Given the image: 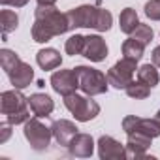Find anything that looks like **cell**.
I'll list each match as a JSON object with an SVG mask.
<instances>
[{
    "mask_svg": "<svg viewBox=\"0 0 160 160\" xmlns=\"http://www.w3.org/2000/svg\"><path fill=\"white\" fill-rule=\"evenodd\" d=\"M34 25H32V40L38 43H45L55 36H60L70 30V21L66 13H60L55 6H38L34 10Z\"/></svg>",
    "mask_w": 160,
    "mask_h": 160,
    "instance_id": "obj_1",
    "label": "cell"
},
{
    "mask_svg": "<svg viewBox=\"0 0 160 160\" xmlns=\"http://www.w3.org/2000/svg\"><path fill=\"white\" fill-rule=\"evenodd\" d=\"M66 15L70 21V30L72 28H94L98 32H106L111 28V23H113V15L108 10L89 6V4L73 8Z\"/></svg>",
    "mask_w": 160,
    "mask_h": 160,
    "instance_id": "obj_2",
    "label": "cell"
},
{
    "mask_svg": "<svg viewBox=\"0 0 160 160\" xmlns=\"http://www.w3.org/2000/svg\"><path fill=\"white\" fill-rule=\"evenodd\" d=\"M0 111L6 115V121L10 124H21L30 119V104L28 98H25L19 89L13 91H4L0 96Z\"/></svg>",
    "mask_w": 160,
    "mask_h": 160,
    "instance_id": "obj_3",
    "label": "cell"
},
{
    "mask_svg": "<svg viewBox=\"0 0 160 160\" xmlns=\"http://www.w3.org/2000/svg\"><path fill=\"white\" fill-rule=\"evenodd\" d=\"M73 70H75L77 79H79V89H81L85 94L98 96V94L108 92L109 81H108L106 73H102L100 70L91 68V66H75Z\"/></svg>",
    "mask_w": 160,
    "mask_h": 160,
    "instance_id": "obj_4",
    "label": "cell"
},
{
    "mask_svg": "<svg viewBox=\"0 0 160 160\" xmlns=\"http://www.w3.org/2000/svg\"><path fill=\"white\" fill-rule=\"evenodd\" d=\"M64 106L66 109L75 117V121L79 122H87V121H92L98 113H100V106L87 96H79V94H68L64 96Z\"/></svg>",
    "mask_w": 160,
    "mask_h": 160,
    "instance_id": "obj_5",
    "label": "cell"
},
{
    "mask_svg": "<svg viewBox=\"0 0 160 160\" xmlns=\"http://www.w3.org/2000/svg\"><path fill=\"white\" fill-rule=\"evenodd\" d=\"M27 141L30 143V147L34 151H45L49 149L51 145V138H53V132L51 128H47L43 122H40L38 119H28L25 122V130H23Z\"/></svg>",
    "mask_w": 160,
    "mask_h": 160,
    "instance_id": "obj_6",
    "label": "cell"
},
{
    "mask_svg": "<svg viewBox=\"0 0 160 160\" xmlns=\"http://www.w3.org/2000/svg\"><path fill=\"white\" fill-rule=\"evenodd\" d=\"M138 70V62L130 60V58H121L119 62H115L109 72H108V81L111 87L115 89H126L132 81H134V72Z\"/></svg>",
    "mask_w": 160,
    "mask_h": 160,
    "instance_id": "obj_7",
    "label": "cell"
},
{
    "mask_svg": "<svg viewBox=\"0 0 160 160\" xmlns=\"http://www.w3.org/2000/svg\"><path fill=\"white\" fill-rule=\"evenodd\" d=\"M122 130L128 134H143L149 138H158L160 136V124L154 119H141L136 115H128L122 119Z\"/></svg>",
    "mask_w": 160,
    "mask_h": 160,
    "instance_id": "obj_8",
    "label": "cell"
},
{
    "mask_svg": "<svg viewBox=\"0 0 160 160\" xmlns=\"http://www.w3.org/2000/svg\"><path fill=\"white\" fill-rule=\"evenodd\" d=\"M51 87L55 92L62 94V96H68V94H73L77 89H79V79H77V73L75 70H58L51 75Z\"/></svg>",
    "mask_w": 160,
    "mask_h": 160,
    "instance_id": "obj_9",
    "label": "cell"
},
{
    "mask_svg": "<svg viewBox=\"0 0 160 160\" xmlns=\"http://www.w3.org/2000/svg\"><path fill=\"white\" fill-rule=\"evenodd\" d=\"M98 154H100L102 160H122V158H128L126 145L119 143L111 136H102L98 139Z\"/></svg>",
    "mask_w": 160,
    "mask_h": 160,
    "instance_id": "obj_10",
    "label": "cell"
},
{
    "mask_svg": "<svg viewBox=\"0 0 160 160\" xmlns=\"http://www.w3.org/2000/svg\"><path fill=\"white\" fill-rule=\"evenodd\" d=\"M83 57L89 58L91 62H102L108 57V45L106 40L98 34H91L85 36V49H83Z\"/></svg>",
    "mask_w": 160,
    "mask_h": 160,
    "instance_id": "obj_11",
    "label": "cell"
},
{
    "mask_svg": "<svg viewBox=\"0 0 160 160\" xmlns=\"http://www.w3.org/2000/svg\"><path fill=\"white\" fill-rule=\"evenodd\" d=\"M68 151H70V154L79 156V158L92 156V152H94V139H92V136L91 134H79L77 132L75 138L70 141Z\"/></svg>",
    "mask_w": 160,
    "mask_h": 160,
    "instance_id": "obj_12",
    "label": "cell"
},
{
    "mask_svg": "<svg viewBox=\"0 0 160 160\" xmlns=\"http://www.w3.org/2000/svg\"><path fill=\"white\" fill-rule=\"evenodd\" d=\"M8 77H10V83L13 85V89H27L30 83H32V79H34V70L30 64L27 62H19L12 72H8Z\"/></svg>",
    "mask_w": 160,
    "mask_h": 160,
    "instance_id": "obj_13",
    "label": "cell"
},
{
    "mask_svg": "<svg viewBox=\"0 0 160 160\" xmlns=\"http://www.w3.org/2000/svg\"><path fill=\"white\" fill-rule=\"evenodd\" d=\"M51 132H53V138L57 139L58 145L62 147H68L70 141L75 138L77 134V126L72 122V121H66V119H60V121H55L51 124Z\"/></svg>",
    "mask_w": 160,
    "mask_h": 160,
    "instance_id": "obj_14",
    "label": "cell"
},
{
    "mask_svg": "<svg viewBox=\"0 0 160 160\" xmlns=\"http://www.w3.org/2000/svg\"><path fill=\"white\" fill-rule=\"evenodd\" d=\"M152 138L143 136V134H128V141H126V151H128V158H145V151L149 149Z\"/></svg>",
    "mask_w": 160,
    "mask_h": 160,
    "instance_id": "obj_15",
    "label": "cell"
},
{
    "mask_svg": "<svg viewBox=\"0 0 160 160\" xmlns=\"http://www.w3.org/2000/svg\"><path fill=\"white\" fill-rule=\"evenodd\" d=\"M28 104H30V109L36 117H47L53 113L55 109V104L51 100V96L43 94V92H36V94H30L28 98Z\"/></svg>",
    "mask_w": 160,
    "mask_h": 160,
    "instance_id": "obj_16",
    "label": "cell"
},
{
    "mask_svg": "<svg viewBox=\"0 0 160 160\" xmlns=\"http://www.w3.org/2000/svg\"><path fill=\"white\" fill-rule=\"evenodd\" d=\"M36 62L42 70H55L62 64V57L57 49L53 47H45V49H40L38 55H36Z\"/></svg>",
    "mask_w": 160,
    "mask_h": 160,
    "instance_id": "obj_17",
    "label": "cell"
},
{
    "mask_svg": "<svg viewBox=\"0 0 160 160\" xmlns=\"http://www.w3.org/2000/svg\"><path fill=\"white\" fill-rule=\"evenodd\" d=\"M139 25V19H138V13L134 8H124L119 15V27L124 34H132Z\"/></svg>",
    "mask_w": 160,
    "mask_h": 160,
    "instance_id": "obj_18",
    "label": "cell"
},
{
    "mask_svg": "<svg viewBox=\"0 0 160 160\" xmlns=\"http://www.w3.org/2000/svg\"><path fill=\"white\" fill-rule=\"evenodd\" d=\"M143 51H145V45L139 43V42L134 40V38L126 40V42L122 43V57H124V58H130V60L139 62L141 57H143Z\"/></svg>",
    "mask_w": 160,
    "mask_h": 160,
    "instance_id": "obj_19",
    "label": "cell"
},
{
    "mask_svg": "<svg viewBox=\"0 0 160 160\" xmlns=\"http://www.w3.org/2000/svg\"><path fill=\"white\" fill-rule=\"evenodd\" d=\"M17 27H19V17H17L15 12H12V10H2L0 12V28H2L4 38L10 32H13Z\"/></svg>",
    "mask_w": 160,
    "mask_h": 160,
    "instance_id": "obj_20",
    "label": "cell"
},
{
    "mask_svg": "<svg viewBox=\"0 0 160 160\" xmlns=\"http://www.w3.org/2000/svg\"><path fill=\"white\" fill-rule=\"evenodd\" d=\"M138 79H139V81H143V83H147L152 89V87L158 85L160 75H158L154 64H143L141 68H138Z\"/></svg>",
    "mask_w": 160,
    "mask_h": 160,
    "instance_id": "obj_21",
    "label": "cell"
},
{
    "mask_svg": "<svg viewBox=\"0 0 160 160\" xmlns=\"http://www.w3.org/2000/svg\"><path fill=\"white\" fill-rule=\"evenodd\" d=\"M126 94L130 96V98H134V100H143V98H147L149 94H151V87L147 85V83H143V81H132L126 89Z\"/></svg>",
    "mask_w": 160,
    "mask_h": 160,
    "instance_id": "obj_22",
    "label": "cell"
},
{
    "mask_svg": "<svg viewBox=\"0 0 160 160\" xmlns=\"http://www.w3.org/2000/svg\"><path fill=\"white\" fill-rule=\"evenodd\" d=\"M66 53L70 57H75V55H83V49H85V36L81 34H73L66 40V45H64Z\"/></svg>",
    "mask_w": 160,
    "mask_h": 160,
    "instance_id": "obj_23",
    "label": "cell"
},
{
    "mask_svg": "<svg viewBox=\"0 0 160 160\" xmlns=\"http://www.w3.org/2000/svg\"><path fill=\"white\" fill-rule=\"evenodd\" d=\"M19 62H21V58H19L17 53H13V51H10V49H2V51H0V64H2V70H4L6 73L12 72Z\"/></svg>",
    "mask_w": 160,
    "mask_h": 160,
    "instance_id": "obj_24",
    "label": "cell"
},
{
    "mask_svg": "<svg viewBox=\"0 0 160 160\" xmlns=\"http://www.w3.org/2000/svg\"><path fill=\"white\" fill-rule=\"evenodd\" d=\"M132 38L134 40H138L139 43H143L145 47L151 43V40H152V28L149 27V25H138V28L132 32Z\"/></svg>",
    "mask_w": 160,
    "mask_h": 160,
    "instance_id": "obj_25",
    "label": "cell"
},
{
    "mask_svg": "<svg viewBox=\"0 0 160 160\" xmlns=\"http://www.w3.org/2000/svg\"><path fill=\"white\" fill-rule=\"evenodd\" d=\"M145 15L151 21H160V0H149L145 4Z\"/></svg>",
    "mask_w": 160,
    "mask_h": 160,
    "instance_id": "obj_26",
    "label": "cell"
},
{
    "mask_svg": "<svg viewBox=\"0 0 160 160\" xmlns=\"http://www.w3.org/2000/svg\"><path fill=\"white\" fill-rule=\"evenodd\" d=\"M0 130H2V136H0V143H6V139L10 138V122L6 121V122H2V124H0Z\"/></svg>",
    "mask_w": 160,
    "mask_h": 160,
    "instance_id": "obj_27",
    "label": "cell"
},
{
    "mask_svg": "<svg viewBox=\"0 0 160 160\" xmlns=\"http://www.w3.org/2000/svg\"><path fill=\"white\" fill-rule=\"evenodd\" d=\"M151 60L154 66H160V45L152 49V55H151Z\"/></svg>",
    "mask_w": 160,
    "mask_h": 160,
    "instance_id": "obj_28",
    "label": "cell"
},
{
    "mask_svg": "<svg viewBox=\"0 0 160 160\" xmlns=\"http://www.w3.org/2000/svg\"><path fill=\"white\" fill-rule=\"evenodd\" d=\"M27 4H28V0H10V6H13V8H23Z\"/></svg>",
    "mask_w": 160,
    "mask_h": 160,
    "instance_id": "obj_29",
    "label": "cell"
},
{
    "mask_svg": "<svg viewBox=\"0 0 160 160\" xmlns=\"http://www.w3.org/2000/svg\"><path fill=\"white\" fill-rule=\"evenodd\" d=\"M57 0H38V6H55Z\"/></svg>",
    "mask_w": 160,
    "mask_h": 160,
    "instance_id": "obj_30",
    "label": "cell"
},
{
    "mask_svg": "<svg viewBox=\"0 0 160 160\" xmlns=\"http://www.w3.org/2000/svg\"><path fill=\"white\" fill-rule=\"evenodd\" d=\"M154 121H156V122H158V124H160V109H158V113H156V115H154Z\"/></svg>",
    "mask_w": 160,
    "mask_h": 160,
    "instance_id": "obj_31",
    "label": "cell"
},
{
    "mask_svg": "<svg viewBox=\"0 0 160 160\" xmlns=\"http://www.w3.org/2000/svg\"><path fill=\"white\" fill-rule=\"evenodd\" d=\"M0 4H4V6H10V0H0Z\"/></svg>",
    "mask_w": 160,
    "mask_h": 160,
    "instance_id": "obj_32",
    "label": "cell"
}]
</instances>
